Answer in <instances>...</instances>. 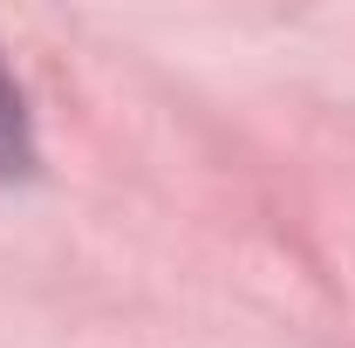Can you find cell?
I'll return each instance as SVG.
<instances>
[{"mask_svg": "<svg viewBox=\"0 0 355 348\" xmlns=\"http://www.w3.org/2000/svg\"><path fill=\"white\" fill-rule=\"evenodd\" d=\"M35 164V137H28V110H21V89L0 62V177H21Z\"/></svg>", "mask_w": 355, "mask_h": 348, "instance_id": "6da1fadb", "label": "cell"}]
</instances>
